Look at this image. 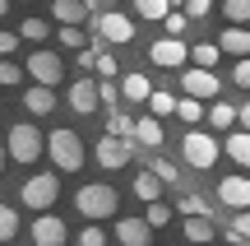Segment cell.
Masks as SVG:
<instances>
[{
  "label": "cell",
  "instance_id": "f1b7e54d",
  "mask_svg": "<svg viewBox=\"0 0 250 246\" xmlns=\"http://www.w3.org/2000/svg\"><path fill=\"white\" fill-rule=\"evenodd\" d=\"M134 14H139V19H162V23H167V19H171V5H167V0H139Z\"/></svg>",
  "mask_w": 250,
  "mask_h": 246
},
{
  "label": "cell",
  "instance_id": "7c38bea8",
  "mask_svg": "<svg viewBox=\"0 0 250 246\" xmlns=\"http://www.w3.org/2000/svg\"><path fill=\"white\" fill-rule=\"evenodd\" d=\"M130 158H134V144H130V139H111V135L98 139V163L102 167H125Z\"/></svg>",
  "mask_w": 250,
  "mask_h": 246
},
{
  "label": "cell",
  "instance_id": "8d00e7d4",
  "mask_svg": "<svg viewBox=\"0 0 250 246\" xmlns=\"http://www.w3.org/2000/svg\"><path fill=\"white\" fill-rule=\"evenodd\" d=\"M93 70H98L102 79H111V74H116L121 65H116V56H111V51H98V65H93Z\"/></svg>",
  "mask_w": 250,
  "mask_h": 246
},
{
  "label": "cell",
  "instance_id": "ffe728a7",
  "mask_svg": "<svg viewBox=\"0 0 250 246\" xmlns=\"http://www.w3.org/2000/svg\"><path fill=\"white\" fill-rule=\"evenodd\" d=\"M23 102H28V112H33V116H51L56 93H51V89H37V84H33V89L23 93Z\"/></svg>",
  "mask_w": 250,
  "mask_h": 246
},
{
  "label": "cell",
  "instance_id": "8fae6325",
  "mask_svg": "<svg viewBox=\"0 0 250 246\" xmlns=\"http://www.w3.org/2000/svg\"><path fill=\"white\" fill-rule=\"evenodd\" d=\"M51 14L61 19V28H79L88 14H102V5H93V0H56Z\"/></svg>",
  "mask_w": 250,
  "mask_h": 246
},
{
  "label": "cell",
  "instance_id": "7dc6e473",
  "mask_svg": "<svg viewBox=\"0 0 250 246\" xmlns=\"http://www.w3.org/2000/svg\"><path fill=\"white\" fill-rule=\"evenodd\" d=\"M5 158H9V154H5V139H0V172H5Z\"/></svg>",
  "mask_w": 250,
  "mask_h": 246
},
{
  "label": "cell",
  "instance_id": "d6986e66",
  "mask_svg": "<svg viewBox=\"0 0 250 246\" xmlns=\"http://www.w3.org/2000/svg\"><path fill=\"white\" fill-rule=\"evenodd\" d=\"M134 195H139L144 204H158V200H162V181H158V177L148 172V167H144V172L134 177Z\"/></svg>",
  "mask_w": 250,
  "mask_h": 246
},
{
  "label": "cell",
  "instance_id": "8992f818",
  "mask_svg": "<svg viewBox=\"0 0 250 246\" xmlns=\"http://www.w3.org/2000/svg\"><path fill=\"white\" fill-rule=\"evenodd\" d=\"M56 195H61V181H56L51 172H37V177H28V181H23V204H28V209H37V214H51Z\"/></svg>",
  "mask_w": 250,
  "mask_h": 246
},
{
  "label": "cell",
  "instance_id": "603a6c76",
  "mask_svg": "<svg viewBox=\"0 0 250 246\" xmlns=\"http://www.w3.org/2000/svg\"><path fill=\"white\" fill-rule=\"evenodd\" d=\"M176 214H186V219H213L208 204H204V195H195V191H186V195L176 200Z\"/></svg>",
  "mask_w": 250,
  "mask_h": 246
},
{
  "label": "cell",
  "instance_id": "c3c4849f",
  "mask_svg": "<svg viewBox=\"0 0 250 246\" xmlns=\"http://www.w3.org/2000/svg\"><path fill=\"white\" fill-rule=\"evenodd\" d=\"M0 19H5V0H0Z\"/></svg>",
  "mask_w": 250,
  "mask_h": 246
},
{
  "label": "cell",
  "instance_id": "ee69618b",
  "mask_svg": "<svg viewBox=\"0 0 250 246\" xmlns=\"http://www.w3.org/2000/svg\"><path fill=\"white\" fill-rule=\"evenodd\" d=\"M208 9H213V5H208V0H190V5H186V19H204Z\"/></svg>",
  "mask_w": 250,
  "mask_h": 246
},
{
  "label": "cell",
  "instance_id": "83f0119b",
  "mask_svg": "<svg viewBox=\"0 0 250 246\" xmlns=\"http://www.w3.org/2000/svg\"><path fill=\"white\" fill-rule=\"evenodd\" d=\"M107 135L111 139H134V121L125 116V112H111L107 116Z\"/></svg>",
  "mask_w": 250,
  "mask_h": 246
},
{
  "label": "cell",
  "instance_id": "6da1fadb",
  "mask_svg": "<svg viewBox=\"0 0 250 246\" xmlns=\"http://www.w3.org/2000/svg\"><path fill=\"white\" fill-rule=\"evenodd\" d=\"M116 204H121V195L111 191L107 181H88V186L74 191V209H79L83 219H116Z\"/></svg>",
  "mask_w": 250,
  "mask_h": 246
},
{
  "label": "cell",
  "instance_id": "e575fe53",
  "mask_svg": "<svg viewBox=\"0 0 250 246\" xmlns=\"http://www.w3.org/2000/svg\"><path fill=\"white\" fill-rule=\"evenodd\" d=\"M61 42L74 46V51H88V33L83 28H61Z\"/></svg>",
  "mask_w": 250,
  "mask_h": 246
},
{
  "label": "cell",
  "instance_id": "d4e9b609",
  "mask_svg": "<svg viewBox=\"0 0 250 246\" xmlns=\"http://www.w3.org/2000/svg\"><path fill=\"white\" fill-rule=\"evenodd\" d=\"M176 116H181V121H186V126H190V130H195V126H199V121H204V116H208V107H204V102H195V98H181V102H176Z\"/></svg>",
  "mask_w": 250,
  "mask_h": 246
},
{
  "label": "cell",
  "instance_id": "7a4b0ae2",
  "mask_svg": "<svg viewBox=\"0 0 250 246\" xmlns=\"http://www.w3.org/2000/svg\"><path fill=\"white\" fill-rule=\"evenodd\" d=\"M46 154H51V163L61 167V172H79V167H83V139L61 126V130L46 135Z\"/></svg>",
  "mask_w": 250,
  "mask_h": 246
},
{
  "label": "cell",
  "instance_id": "bcb514c9",
  "mask_svg": "<svg viewBox=\"0 0 250 246\" xmlns=\"http://www.w3.org/2000/svg\"><path fill=\"white\" fill-rule=\"evenodd\" d=\"M236 121H241V130L250 135V102H246V107H236Z\"/></svg>",
  "mask_w": 250,
  "mask_h": 246
},
{
  "label": "cell",
  "instance_id": "836d02e7",
  "mask_svg": "<svg viewBox=\"0 0 250 246\" xmlns=\"http://www.w3.org/2000/svg\"><path fill=\"white\" fill-rule=\"evenodd\" d=\"M19 219H14V204H0V242H14Z\"/></svg>",
  "mask_w": 250,
  "mask_h": 246
},
{
  "label": "cell",
  "instance_id": "7bdbcfd3",
  "mask_svg": "<svg viewBox=\"0 0 250 246\" xmlns=\"http://www.w3.org/2000/svg\"><path fill=\"white\" fill-rule=\"evenodd\" d=\"M74 65H79V70H93V65H98V46H88V51H79V56H74Z\"/></svg>",
  "mask_w": 250,
  "mask_h": 246
},
{
  "label": "cell",
  "instance_id": "f6af8a7d",
  "mask_svg": "<svg viewBox=\"0 0 250 246\" xmlns=\"http://www.w3.org/2000/svg\"><path fill=\"white\" fill-rule=\"evenodd\" d=\"M232 79L241 84V89H250V61H236V70H232Z\"/></svg>",
  "mask_w": 250,
  "mask_h": 246
},
{
  "label": "cell",
  "instance_id": "1f68e13d",
  "mask_svg": "<svg viewBox=\"0 0 250 246\" xmlns=\"http://www.w3.org/2000/svg\"><path fill=\"white\" fill-rule=\"evenodd\" d=\"M176 219V209H171V204H148V214H144V223H148V228H167V223Z\"/></svg>",
  "mask_w": 250,
  "mask_h": 246
},
{
  "label": "cell",
  "instance_id": "d6a6232c",
  "mask_svg": "<svg viewBox=\"0 0 250 246\" xmlns=\"http://www.w3.org/2000/svg\"><path fill=\"white\" fill-rule=\"evenodd\" d=\"M153 177H158L162 186H171V181H181V172H176V163H171V158H153V167H148Z\"/></svg>",
  "mask_w": 250,
  "mask_h": 246
},
{
  "label": "cell",
  "instance_id": "74e56055",
  "mask_svg": "<svg viewBox=\"0 0 250 246\" xmlns=\"http://www.w3.org/2000/svg\"><path fill=\"white\" fill-rule=\"evenodd\" d=\"M98 98L107 102V107H116V102H121V89H116L111 79H102V84H98Z\"/></svg>",
  "mask_w": 250,
  "mask_h": 246
},
{
  "label": "cell",
  "instance_id": "9a60e30c",
  "mask_svg": "<svg viewBox=\"0 0 250 246\" xmlns=\"http://www.w3.org/2000/svg\"><path fill=\"white\" fill-rule=\"evenodd\" d=\"M116 242L121 246H148L153 242V228L144 219H116Z\"/></svg>",
  "mask_w": 250,
  "mask_h": 246
},
{
  "label": "cell",
  "instance_id": "484cf974",
  "mask_svg": "<svg viewBox=\"0 0 250 246\" xmlns=\"http://www.w3.org/2000/svg\"><path fill=\"white\" fill-rule=\"evenodd\" d=\"M171 112H176V98H171V93H162V89H153V98H148V116L162 121V116H171Z\"/></svg>",
  "mask_w": 250,
  "mask_h": 246
},
{
  "label": "cell",
  "instance_id": "b9f144b4",
  "mask_svg": "<svg viewBox=\"0 0 250 246\" xmlns=\"http://www.w3.org/2000/svg\"><path fill=\"white\" fill-rule=\"evenodd\" d=\"M14 46H19V33H0V61H9Z\"/></svg>",
  "mask_w": 250,
  "mask_h": 246
},
{
  "label": "cell",
  "instance_id": "7402d4cb",
  "mask_svg": "<svg viewBox=\"0 0 250 246\" xmlns=\"http://www.w3.org/2000/svg\"><path fill=\"white\" fill-rule=\"evenodd\" d=\"M134 139H139V144H148V149H158V144H162V121L139 116V121H134Z\"/></svg>",
  "mask_w": 250,
  "mask_h": 246
},
{
  "label": "cell",
  "instance_id": "4fadbf2b",
  "mask_svg": "<svg viewBox=\"0 0 250 246\" xmlns=\"http://www.w3.org/2000/svg\"><path fill=\"white\" fill-rule=\"evenodd\" d=\"M65 223L56 219V214H42V219H33V242L37 246H65Z\"/></svg>",
  "mask_w": 250,
  "mask_h": 246
},
{
  "label": "cell",
  "instance_id": "44dd1931",
  "mask_svg": "<svg viewBox=\"0 0 250 246\" xmlns=\"http://www.w3.org/2000/svg\"><path fill=\"white\" fill-rule=\"evenodd\" d=\"M181 223H186V242H195V246H204V242L218 237L213 219H181Z\"/></svg>",
  "mask_w": 250,
  "mask_h": 246
},
{
  "label": "cell",
  "instance_id": "ab89813d",
  "mask_svg": "<svg viewBox=\"0 0 250 246\" xmlns=\"http://www.w3.org/2000/svg\"><path fill=\"white\" fill-rule=\"evenodd\" d=\"M19 74H23V70H19L14 61H0V84H5V89H9V84H19Z\"/></svg>",
  "mask_w": 250,
  "mask_h": 246
},
{
  "label": "cell",
  "instance_id": "3957f363",
  "mask_svg": "<svg viewBox=\"0 0 250 246\" xmlns=\"http://www.w3.org/2000/svg\"><path fill=\"white\" fill-rule=\"evenodd\" d=\"M218 154H223V144H218L208 130H186V135H181V158H186L190 167H199V172H208V167L218 163Z\"/></svg>",
  "mask_w": 250,
  "mask_h": 246
},
{
  "label": "cell",
  "instance_id": "277c9868",
  "mask_svg": "<svg viewBox=\"0 0 250 246\" xmlns=\"http://www.w3.org/2000/svg\"><path fill=\"white\" fill-rule=\"evenodd\" d=\"M42 149H46V139L37 135V126H9L5 154L14 158V163H37V158H42Z\"/></svg>",
  "mask_w": 250,
  "mask_h": 246
},
{
  "label": "cell",
  "instance_id": "2e32d148",
  "mask_svg": "<svg viewBox=\"0 0 250 246\" xmlns=\"http://www.w3.org/2000/svg\"><path fill=\"white\" fill-rule=\"evenodd\" d=\"M121 98H125V102H148V98H153V84H148V74L130 70V74L121 79Z\"/></svg>",
  "mask_w": 250,
  "mask_h": 246
},
{
  "label": "cell",
  "instance_id": "30bf717a",
  "mask_svg": "<svg viewBox=\"0 0 250 246\" xmlns=\"http://www.w3.org/2000/svg\"><path fill=\"white\" fill-rule=\"evenodd\" d=\"M181 89H186V98L208 102V98H218V74L213 70H181Z\"/></svg>",
  "mask_w": 250,
  "mask_h": 246
},
{
  "label": "cell",
  "instance_id": "52a82bcc",
  "mask_svg": "<svg viewBox=\"0 0 250 246\" xmlns=\"http://www.w3.org/2000/svg\"><path fill=\"white\" fill-rule=\"evenodd\" d=\"M98 33H102V42L125 46V42L134 37V19L121 14V9H102V14H98Z\"/></svg>",
  "mask_w": 250,
  "mask_h": 246
},
{
  "label": "cell",
  "instance_id": "4dcf8cb0",
  "mask_svg": "<svg viewBox=\"0 0 250 246\" xmlns=\"http://www.w3.org/2000/svg\"><path fill=\"white\" fill-rule=\"evenodd\" d=\"M19 37H28V42H46V37H51V23H46V19H23Z\"/></svg>",
  "mask_w": 250,
  "mask_h": 246
},
{
  "label": "cell",
  "instance_id": "9c48e42d",
  "mask_svg": "<svg viewBox=\"0 0 250 246\" xmlns=\"http://www.w3.org/2000/svg\"><path fill=\"white\" fill-rule=\"evenodd\" d=\"M218 204L236 214H250V177H223L218 181Z\"/></svg>",
  "mask_w": 250,
  "mask_h": 246
},
{
  "label": "cell",
  "instance_id": "f546056e",
  "mask_svg": "<svg viewBox=\"0 0 250 246\" xmlns=\"http://www.w3.org/2000/svg\"><path fill=\"white\" fill-rule=\"evenodd\" d=\"M208 121H213V130H232V126H236V107L213 102V107H208Z\"/></svg>",
  "mask_w": 250,
  "mask_h": 246
},
{
  "label": "cell",
  "instance_id": "60d3db41",
  "mask_svg": "<svg viewBox=\"0 0 250 246\" xmlns=\"http://www.w3.org/2000/svg\"><path fill=\"white\" fill-rule=\"evenodd\" d=\"M227 232H236L241 242H250V214H236V219H232V228H227Z\"/></svg>",
  "mask_w": 250,
  "mask_h": 246
},
{
  "label": "cell",
  "instance_id": "f35d334b",
  "mask_svg": "<svg viewBox=\"0 0 250 246\" xmlns=\"http://www.w3.org/2000/svg\"><path fill=\"white\" fill-rule=\"evenodd\" d=\"M162 28H167V37H176V42H181V33H186V14H176V9H171V19H167Z\"/></svg>",
  "mask_w": 250,
  "mask_h": 246
},
{
  "label": "cell",
  "instance_id": "5bb4252c",
  "mask_svg": "<svg viewBox=\"0 0 250 246\" xmlns=\"http://www.w3.org/2000/svg\"><path fill=\"white\" fill-rule=\"evenodd\" d=\"M98 84H93V79H74L70 84V107L74 112H79V116H88V112H98Z\"/></svg>",
  "mask_w": 250,
  "mask_h": 246
},
{
  "label": "cell",
  "instance_id": "cb8c5ba5",
  "mask_svg": "<svg viewBox=\"0 0 250 246\" xmlns=\"http://www.w3.org/2000/svg\"><path fill=\"white\" fill-rule=\"evenodd\" d=\"M218 42H199V46H190V61H195V70H213L218 65Z\"/></svg>",
  "mask_w": 250,
  "mask_h": 246
},
{
  "label": "cell",
  "instance_id": "5b68a950",
  "mask_svg": "<svg viewBox=\"0 0 250 246\" xmlns=\"http://www.w3.org/2000/svg\"><path fill=\"white\" fill-rule=\"evenodd\" d=\"M28 74L37 79V89H51L56 93V84L65 79V61L56 51H46V46H37V51L28 56Z\"/></svg>",
  "mask_w": 250,
  "mask_h": 246
},
{
  "label": "cell",
  "instance_id": "d590c367",
  "mask_svg": "<svg viewBox=\"0 0 250 246\" xmlns=\"http://www.w3.org/2000/svg\"><path fill=\"white\" fill-rule=\"evenodd\" d=\"M79 246H107V232H102L98 223H88V228L79 232Z\"/></svg>",
  "mask_w": 250,
  "mask_h": 246
},
{
  "label": "cell",
  "instance_id": "ac0fdd59",
  "mask_svg": "<svg viewBox=\"0 0 250 246\" xmlns=\"http://www.w3.org/2000/svg\"><path fill=\"white\" fill-rule=\"evenodd\" d=\"M223 154L232 158V163H241V167H250V135H246V130H232V135L223 139Z\"/></svg>",
  "mask_w": 250,
  "mask_h": 246
},
{
  "label": "cell",
  "instance_id": "e0dca14e",
  "mask_svg": "<svg viewBox=\"0 0 250 246\" xmlns=\"http://www.w3.org/2000/svg\"><path fill=\"white\" fill-rule=\"evenodd\" d=\"M218 51H227V56H241V61H250V28H227V33L218 37Z\"/></svg>",
  "mask_w": 250,
  "mask_h": 246
},
{
  "label": "cell",
  "instance_id": "ba28073f",
  "mask_svg": "<svg viewBox=\"0 0 250 246\" xmlns=\"http://www.w3.org/2000/svg\"><path fill=\"white\" fill-rule=\"evenodd\" d=\"M148 61H153V65H162V70H181V65L190 61V46H186V42H176V37H158V42L148 46Z\"/></svg>",
  "mask_w": 250,
  "mask_h": 246
},
{
  "label": "cell",
  "instance_id": "4316f807",
  "mask_svg": "<svg viewBox=\"0 0 250 246\" xmlns=\"http://www.w3.org/2000/svg\"><path fill=\"white\" fill-rule=\"evenodd\" d=\"M223 19L232 28H246L250 23V0H227V5H223Z\"/></svg>",
  "mask_w": 250,
  "mask_h": 246
}]
</instances>
